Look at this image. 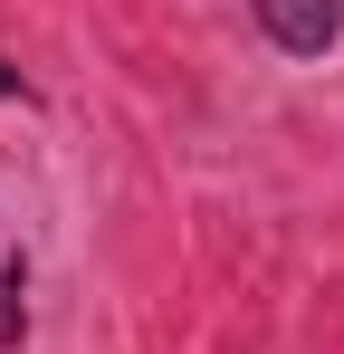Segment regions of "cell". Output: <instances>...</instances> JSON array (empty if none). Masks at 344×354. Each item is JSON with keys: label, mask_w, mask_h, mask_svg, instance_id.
Segmentation results:
<instances>
[{"label": "cell", "mask_w": 344, "mask_h": 354, "mask_svg": "<svg viewBox=\"0 0 344 354\" xmlns=\"http://www.w3.org/2000/svg\"><path fill=\"white\" fill-rule=\"evenodd\" d=\"M249 29H258L278 58L306 67V58H325L344 39V0H249Z\"/></svg>", "instance_id": "6da1fadb"}, {"label": "cell", "mask_w": 344, "mask_h": 354, "mask_svg": "<svg viewBox=\"0 0 344 354\" xmlns=\"http://www.w3.org/2000/svg\"><path fill=\"white\" fill-rule=\"evenodd\" d=\"M29 288H39L29 249H0V354H29Z\"/></svg>", "instance_id": "7a4b0ae2"}, {"label": "cell", "mask_w": 344, "mask_h": 354, "mask_svg": "<svg viewBox=\"0 0 344 354\" xmlns=\"http://www.w3.org/2000/svg\"><path fill=\"white\" fill-rule=\"evenodd\" d=\"M0 106H39V86H29V77H19L10 58H0Z\"/></svg>", "instance_id": "3957f363"}]
</instances>
